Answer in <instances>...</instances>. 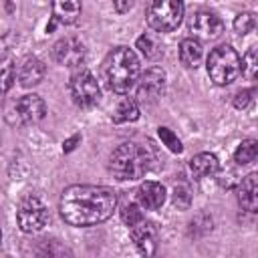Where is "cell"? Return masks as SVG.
Here are the masks:
<instances>
[{
  "label": "cell",
  "instance_id": "ac0fdd59",
  "mask_svg": "<svg viewBox=\"0 0 258 258\" xmlns=\"http://www.w3.org/2000/svg\"><path fill=\"white\" fill-rule=\"evenodd\" d=\"M202 42L198 38H183L179 42V60L187 69H196L202 60Z\"/></svg>",
  "mask_w": 258,
  "mask_h": 258
},
{
  "label": "cell",
  "instance_id": "8fae6325",
  "mask_svg": "<svg viewBox=\"0 0 258 258\" xmlns=\"http://www.w3.org/2000/svg\"><path fill=\"white\" fill-rule=\"evenodd\" d=\"M131 238L137 246V250L145 256H153L157 250V228L153 222H145V218L141 222H137L135 226H131Z\"/></svg>",
  "mask_w": 258,
  "mask_h": 258
},
{
  "label": "cell",
  "instance_id": "603a6c76",
  "mask_svg": "<svg viewBox=\"0 0 258 258\" xmlns=\"http://www.w3.org/2000/svg\"><path fill=\"white\" fill-rule=\"evenodd\" d=\"M254 26H256V16H254V12H240V14L234 18V30H236L240 36L252 32Z\"/></svg>",
  "mask_w": 258,
  "mask_h": 258
},
{
  "label": "cell",
  "instance_id": "52a82bcc",
  "mask_svg": "<svg viewBox=\"0 0 258 258\" xmlns=\"http://www.w3.org/2000/svg\"><path fill=\"white\" fill-rule=\"evenodd\" d=\"M16 220H18V228L24 234H34V232L42 230L44 224L48 222V210H46V206L42 204L40 198L28 196L18 206Z\"/></svg>",
  "mask_w": 258,
  "mask_h": 258
},
{
  "label": "cell",
  "instance_id": "4dcf8cb0",
  "mask_svg": "<svg viewBox=\"0 0 258 258\" xmlns=\"http://www.w3.org/2000/svg\"><path fill=\"white\" fill-rule=\"evenodd\" d=\"M0 248H2V230H0Z\"/></svg>",
  "mask_w": 258,
  "mask_h": 258
},
{
  "label": "cell",
  "instance_id": "7a4b0ae2",
  "mask_svg": "<svg viewBox=\"0 0 258 258\" xmlns=\"http://www.w3.org/2000/svg\"><path fill=\"white\" fill-rule=\"evenodd\" d=\"M101 75L105 87L117 95L129 93L139 79V58L127 46H115L103 60Z\"/></svg>",
  "mask_w": 258,
  "mask_h": 258
},
{
  "label": "cell",
  "instance_id": "e0dca14e",
  "mask_svg": "<svg viewBox=\"0 0 258 258\" xmlns=\"http://www.w3.org/2000/svg\"><path fill=\"white\" fill-rule=\"evenodd\" d=\"M218 169H220V161H218V157L214 153L204 151V153H198V155H194L189 159V171H191V175L196 179L214 175V173H218Z\"/></svg>",
  "mask_w": 258,
  "mask_h": 258
},
{
  "label": "cell",
  "instance_id": "4316f807",
  "mask_svg": "<svg viewBox=\"0 0 258 258\" xmlns=\"http://www.w3.org/2000/svg\"><path fill=\"white\" fill-rule=\"evenodd\" d=\"M191 204V191L187 185H175L173 187V206L179 208V210H187Z\"/></svg>",
  "mask_w": 258,
  "mask_h": 258
},
{
  "label": "cell",
  "instance_id": "8992f818",
  "mask_svg": "<svg viewBox=\"0 0 258 258\" xmlns=\"http://www.w3.org/2000/svg\"><path fill=\"white\" fill-rule=\"evenodd\" d=\"M69 91H71V97H73L75 105H79L83 109H89V107L97 105L99 97H101V89H99L97 77L91 71L75 73L71 77V81H69Z\"/></svg>",
  "mask_w": 258,
  "mask_h": 258
},
{
  "label": "cell",
  "instance_id": "5bb4252c",
  "mask_svg": "<svg viewBox=\"0 0 258 258\" xmlns=\"http://www.w3.org/2000/svg\"><path fill=\"white\" fill-rule=\"evenodd\" d=\"M238 204L242 210L250 214L258 210V175L254 171L242 177L240 187H238Z\"/></svg>",
  "mask_w": 258,
  "mask_h": 258
},
{
  "label": "cell",
  "instance_id": "ffe728a7",
  "mask_svg": "<svg viewBox=\"0 0 258 258\" xmlns=\"http://www.w3.org/2000/svg\"><path fill=\"white\" fill-rule=\"evenodd\" d=\"M256 155H258V141L256 139H244L238 145V149L234 151V161L238 165H248L256 159Z\"/></svg>",
  "mask_w": 258,
  "mask_h": 258
},
{
  "label": "cell",
  "instance_id": "f546056e",
  "mask_svg": "<svg viewBox=\"0 0 258 258\" xmlns=\"http://www.w3.org/2000/svg\"><path fill=\"white\" fill-rule=\"evenodd\" d=\"M77 143H81V135H79V133H77V135H73V137H69V139L62 143V151H64V153L73 151V149L77 147Z\"/></svg>",
  "mask_w": 258,
  "mask_h": 258
},
{
  "label": "cell",
  "instance_id": "277c9868",
  "mask_svg": "<svg viewBox=\"0 0 258 258\" xmlns=\"http://www.w3.org/2000/svg\"><path fill=\"white\" fill-rule=\"evenodd\" d=\"M206 69L210 79L218 87H226L234 83L240 75V54L230 44H220L210 52Z\"/></svg>",
  "mask_w": 258,
  "mask_h": 258
},
{
  "label": "cell",
  "instance_id": "2e32d148",
  "mask_svg": "<svg viewBox=\"0 0 258 258\" xmlns=\"http://www.w3.org/2000/svg\"><path fill=\"white\" fill-rule=\"evenodd\" d=\"M81 0H52V20L56 24H73L81 16Z\"/></svg>",
  "mask_w": 258,
  "mask_h": 258
},
{
  "label": "cell",
  "instance_id": "4fadbf2b",
  "mask_svg": "<svg viewBox=\"0 0 258 258\" xmlns=\"http://www.w3.org/2000/svg\"><path fill=\"white\" fill-rule=\"evenodd\" d=\"M165 187L157 181H143L137 189V204L143 210H159L165 202Z\"/></svg>",
  "mask_w": 258,
  "mask_h": 258
},
{
  "label": "cell",
  "instance_id": "ba28073f",
  "mask_svg": "<svg viewBox=\"0 0 258 258\" xmlns=\"http://www.w3.org/2000/svg\"><path fill=\"white\" fill-rule=\"evenodd\" d=\"M87 48L85 42L77 36H64L54 42L52 46V58L62 67H81L85 62Z\"/></svg>",
  "mask_w": 258,
  "mask_h": 258
},
{
  "label": "cell",
  "instance_id": "d4e9b609",
  "mask_svg": "<svg viewBox=\"0 0 258 258\" xmlns=\"http://www.w3.org/2000/svg\"><path fill=\"white\" fill-rule=\"evenodd\" d=\"M121 220L125 226H135L137 222L143 220V212H141V206L139 204H125L123 210H121Z\"/></svg>",
  "mask_w": 258,
  "mask_h": 258
},
{
  "label": "cell",
  "instance_id": "9c48e42d",
  "mask_svg": "<svg viewBox=\"0 0 258 258\" xmlns=\"http://www.w3.org/2000/svg\"><path fill=\"white\" fill-rule=\"evenodd\" d=\"M137 81H139V85H137V101H141L145 105L155 103L163 95V89H165V71L161 67H151Z\"/></svg>",
  "mask_w": 258,
  "mask_h": 258
},
{
  "label": "cell",
  "instance_id": "6da1fadb",
  "mask_svg": "<svg viewBox=\"0 0 258 258\" xmlns=\"http://www.w3.org/2000/svg\"><path fill=\"white\" fill-rule=\"evenodd\" d=\"M117 194L105 185H71L58 202L60 218L77 228L97 226L113 216Z\"/></svg>",
  "mask_w": 258,
  "mask_h": 258
},
{
  "label": "cell",
  "instance_id": "30bf717a",
  "mask_svg": "<svg viewBox=\"0 0 258 258\" xmlns=\"http://www.w3.org/2000/svg\"><path fill=\"white\" fill-rule=\"evenodd\" d=\"M187 28L194 36H200V38H216L224 32V22L218 14L210 12V10H198L189 16L187 20Z\"/></svg>",
  "mask_w": 258,
  "mask_h": 258
},
{
  "label": "cell",
  "instance_id": "9a60e30c",
  "mask_svg": "<svg viewBox=\"0 0 258 258\" xmlns=\"http://www.w3.org/2000/svg\"><path fill=\"white\" fill-rule=\"evenodd\" d=\"M44 62L36 56H24L18 69V81L22 87H34L44 79Z\"/></svg>",
  "mask_w": 258,
  "mask_h": 258
},
{
  "label": "cell",
  "instance_id": "7c38bea8",
  "mask_svg": "<svg viewBox=\"0 0 258 258\" xmlns=\"http://www.w3.org/2000/svg\"><path fill=\"white\" fill-rule=\"evenodd\" d=\"M16 115L22 123H40L46 115V105L38 95H24L16 101Z\"/></svg>",
  "mask_w": 258,
  "mask_h": 258
},
{
  "label": "cell",
  "instance_id": "f1b7e54d",
  "mask_svg": "<svg viewBox=\"0 0 258 258\" xmlns=\"http://www.w3.org/2000/svg\"><path fill=\"white\" fill-rule=\"evenodd\" d=\"M135 2H137V0H113V8H115L119 14H125V12H129V10L135 6Z\"/></svg>",
  "mask_w": 258,
  "mask_h": 258
},
{
  "label": "cell",
  "instance_id": "d6986e66",
  "mask_svg": "<svg viewBox=\"0 0 258 258\" xmlns=\"http://www.w3.org/2000/svg\"><path fill=\"white\" fill-rule=\"evenodd\" d=\"M139 115H141V111H139L137 101L127 97L117 105V109L113 111L111 119H113V123H129V121H137Z\"/></svg>",
  "mask_w": 258,
  "mask_h": 258
},
{
  "label": "cell",
  "instance_id": "7402d4cb",
  "mask_svg": "<svg viewBox=\"0 0 258 258\" xmlns=\"http://www.w3.org/2000/svg\"><path fill=\"white\" fill-rule=\"evenodd\" d=\"M240 73L250 81L256 79L258 75V48L256 46H250L244 58H240Z\"/></svg>",
  "mask_w": 258,
  "mask_h": 258
},
{
  "label": "cell",
  "instance_id": "cb8c5ba5",
  "mask_svg": "<svg viewBox=\"0 0 258 258\" xmlns=\"http://www.w3.org/2000/svg\"><path fill=\"white\" fill-rule=\"evenodd\" d=\"M157 135H159V139L163 141V145H167L169 151H173V153H181V151H183L181 141L177 139V135H175L169 127H157Z\"/></svg>",
  "mask_w": 258,
  "mask_h": 258
},
{
  "label": "cell",
  "instance_id": "5b68a950",
  "mask_svg": "<svg viewBox=\"0 0 258 258\" xmlns=\"http://www.w3.org/2000/svg\"><path fill=\"white\" fill-rule=\"evenodd\" d=\"M183 0H149L145 18L157 32H171L183 20Z\"/></svg>",
  "mask_w": 258,
  "mask_h": 258
},
{
  "label": "cell",
  "instance_id": "484cf974",
  "mask_svg": "<svg viewBox=\"0 0 258 258\" xmlns=\"http://www.w3.org/2000/svg\"><path fill=\"white\" fill-rule=\"evenodd\" d=\"M137 48L141 50V54H145V58H155V56H159V46L153 42V38L151 36H147V34H143V36H139L137 38Z\"/></svg>",
  "mask_w": 258,
  "mask_h": 258
},
{
  "label": "cell",
  "instance_id": "44dd1931",
  "mask_svg": "<svg viewBox=\"0 0 258 258\" xmlns=\"http://www.w3.org/2000/svg\"><path fill=\"white\" fill-rule=\"evenodd\" d=\"M14 62H12V56H0V93H6L12 89L14 85Z\"/></svg>",
  "mask_w": 258,
  "mask_h": 258
},
{
  "label": "cell",
  "instance_id": "3957f363",
  "mask_svg": "<svg viewBox=\"0 0 258 258\" xmlns=\"http://www.w3.org/2000/svg\"><path fill=\"white\" fill-rule=\"evenodd\" d=\"M153 155L139 143H121L109 157V171L121 181H135L151 169Z\"/></svg>",
  "mask_w": 258,
  "mask_h": 258
},
{
  "label": "cell",
  "instance_id": "83f0119b",
  "mask_svg": "<svg viewBox=\"0 0 258 258\" xmlns=\"http://www.w3.org/2000/svg\"><path fill=\"white\" fill-rule=\"evenodd\" d=\"M254 93H256V89H242V91L234 97V107H236V109H246V107L252 103Z\"/></svg>",
  "mask_w": 258,
  "mask_h": 258
}]
</instances>
